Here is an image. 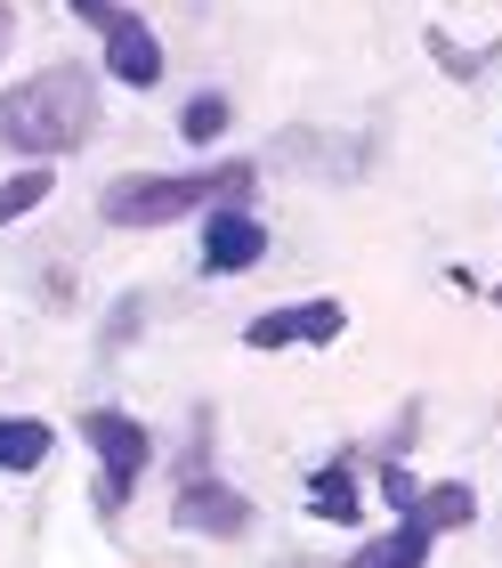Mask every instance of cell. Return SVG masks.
I'll list each match as a JSON object with an SVG mask.
<instances>
[{
    "label": "cell",
    "mask_w": 502,
    "mask_h": 568,
    "mask_svg": "<svg viewBox=\"0 0 502 568\" xmlns=\"http://www.w3.org/2000/svg\"><path fill=\"white\" fill-rule=\"evenodd\" d=\"M340 333H349V308L340 301H284V308L244 325V349H332Z\"/></svg>",
    "instance_id": "cell-6"
},
{
    "label": "cell",
    "mask_w": 502,
    "mask_h": 568,
    "mask_svg": "<svg viewBox=\"0 0 502 568\" xmlns=\"http://www.w3.org/2000/svg\"><path fill=\"white\" fill-rule=\"evenodd\" d=\"M308 511H316V520H332V528H357L365 520V471H357V455L308 471Z\"/></svg>",
    "instance_id": "cell-8"
},
{
    "label": "cell",
    "mask_w": 502,
    "mask_h": 568,
    "mask_svg": "<svg viewBox=\"0 0 502 568\" xmlns=\"http://www.w3.org/2000/svg\"><path fill=\"white\" fill-rule=\"evenodd\" d=\"M381 496H389V511H398V520H413V496H421V487H413L406 463H381Z\"/></svg>",
    "instance_id": "cell-14"
},
{
    "label": "cell",
    "mask_w": 502,
    "mask_h": 568,
    "mask_svg": "<svg viewBox=\"0 0 502 568\" xmlns=\"http://www.w3.org/2000/svg\"><path fill=\"white\" fill-rule=\"evenodd\" d=\"M227 122H235L227 90H195V98H187V114H178V131H187V146H219V139H227Z\"/></svg>",
    "instance_id": "cell-13"
},
{
    "label": "cell",
    "mask_w": 502,
    "mask_h": 568,
    "mask_svg": "<svg viewBox=\"0 0 502 568\" xmlns=\"http://www.w3.org/2000/svg\"><path fill=\"white\" fill-rule=\"evenodd\" d=\"M494 301H502V284H494Z\"/></svg>",
    "instance_id": "cell-16"
},
{
    "label": "cell",
    "mask_w": 502,
    "mask_h": 568,
    "mask_svg": "<svg viewBox=\"0 0 502 568\" xmlns=\"http://www.w3.org/2000/svg\"><path fill=\"white\" fill-rule=\"evenodd\" d=\"M98 122H105L98 65H41V73L0 90V154H17V163L82 154L98 139Z\"/></svg>",
    "instance_id": "cell-1"
},
{
    "label": "cell",
    "mask_w": 502,
    "mask_h": 568,
    "mask_svg": "<svg viewBox=\"0 0 502 568\" xmlns=\"http://www.w3.org/2000/svg\"><path fill=\"white\" fill-rule=\"evenodd\" d=\"M259 261H268V227L252 220V203L203 212V276H252Z\"/></svg>",
    "instance_id": "cell-7"
},
{
    "label": "cell",
    "mask_w": 502,
    "mask_h": 568,
    "mask_svg": "<svg viewBox=\"0 0 502 568\" xmlns=\"http://www.w3.org/2000/svg\"><path fill=\"white\" fill-rule=\"evenodd\" d=\"M65 9L98 33V73H105V82H122V90H154V82H163V65H171L163 33H154L130 0H65Z\"/></svg>",
    "instance_id": "cell-4"
},
{
    "label": "cell",
    "mask_w": 502,
    "mask_h": 568,
    "mask_svg": "<svg viewBox=\"0 0 502 568\" xmlns=\"http://www.w3.org/2000/svg\"><path fill=\"white\" fill-rule=\"evenodd\" d=\"M82 447L98 455V520H122L130 496H139V479L154 471V455H163V438L130 415V406H90Z\"/></svg>",
    "instance_id": "cell-3"
},
{
    "label": "cell",
    "mask_w": 502,
    "mask_h": 568,
    "mask_svg": "<svg viewBox=\"0 0 502 568\" xmlns=\"http://www.w3.org/2000/svg\"><path fill=\"white\" fill-rule=\"evenodd\" d=\"M252 520H259L252 496H244L235 479H211L203 463L171 487V528H178V536H211V545H235V536H252Z\"/></svg>",
    "instance_id": "cell-5"
},
{
    "label": "cell",
    "mask_w": 502,
    "mask_h": 568,
    "mask_svg": "<svg viewBox=\"0 0 502 568\" xmlns=\"http://www.w3.org/2000/svg\"><path fill=\"white\" fill-rule=\"evenodd\" d=\"M413 520L430 528V536L470 528V520H479V487H470V479H438V487H421V496H413Z\"/></svg>",
    "instance_id": "cell-10"
},
{
    "label": "cell",
    "mask_w": 502,
    "mask_h": 568,
    "mask_svg": "<svg viewBox=\"0 0 502 568\" xmlns=\"http://www.w3.org/2000/svg\"><path fill=\"white\" fill-rule=\"evenodd\" d=\"M252 187H259V163H244V154L195 163V171H122L98 187V220L146 236V227H171V220H203L219 203H252Z\"/></svg>",
    "instance_id": "cell-2"
},
{
    "label": "cell",
    "mask_w": 502,
    "mask_h": 568,
    "mask_svg": "<svg viewBox=\"0 0 502 568\" xmlns=\"http://www.w3.org/2000/svg\"><path fill=\"white\" fill-rule=\"evenodd\" d=\"M9 49H17V9L0 0V65H9Z\"/></svg>",
    "instance_id": "cell-15"
},
{
    "label": "cell",
    "mask_w": 502,
    "mask_h": 568,
    "mask_svg": "<svg viewBox=\"0 0 502 568\" xmlns=\"http://www.w3.org/2000/svg\"><path fill=\"white\" fill-rule=\"evenodd\" d=\"M49 195H58V171H49V163H17L9 179H0V227L33 220V212H41Z\"/></svg>",
    "instance_id": "cell-12"
},
{
    "label": "cell",
    "mask_w": 502,
    "mask_h": 568,
    "mask_svg": "<svg viewBox=\"0 0 502 568\" xmlns=\"http://www.w3.org/2000/svg\"><path fill=\"white\" fill-rule=\"evenodd\" d=\"M58 455V430L41 415H0V471H41Z\"/></svg>",
    "instance_id": "cell-11"
},
{
    "label": "cell",
    "mask_w": 502,
    "mask_h": 568,
    "mask_svg": "<svg viewBox=\"0 0 502 568\" xmlns=\"http://www.w3.org/2000/svg\"><path fill=\"white\" fill-rule=\"evenodd\" d=\"M430 552H438V536L421 520H398V528L365 536V545L349 552V568H430Z\"/></svg>",
    "instance_id": "cell-9"
}]
</instances>
